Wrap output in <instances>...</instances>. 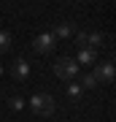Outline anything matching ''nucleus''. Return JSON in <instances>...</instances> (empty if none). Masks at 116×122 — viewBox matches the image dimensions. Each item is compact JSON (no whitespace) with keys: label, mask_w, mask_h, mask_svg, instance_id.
Wrapping results in <instances>:
<instances>
[{"label":"nucleus","mask_w":116,"mask_h":122,"mask_svg":"<svg viewBox=\"0 0 116 122\" xmlns=\"http://www.w3.org/2000/svg\"><path fill=\"white\" fill-rule=\"evenodd\" d=\"M8 106H11L14 111H19V109H22V98H16V95H14V98L8 100Z\"/></svg>","instance_id":"12"},{"label":"nucleus","mask_w":116,"mask_h":122,"mask_svg":"<svg viewBox=\"0 0 116 122\" xmlns=\"http://www.w3.org/2000/svg\"><path fill=\"white\" fill-rule=\"evenodd\" d=\"M11 76L16 79V81H24V79L30 76V62H27L24 57H16L14 65H11Z\"/></svg>","instance_id":"4"},{"label":"nucleus","mask_w":116,"mask_h":122,"mask_svg":"<svg viewBox=\"0 0 116 122\" xmlns=\"http://www.w3.org/2000/svg\"><path fill=\"white\" fill-rule=\"evenodd\" d=\"M54 44H57V38H54L51 33H43V35H38V38L32 41L35 52H43V54H46V52H51V49H54Z\"/></svg>","instance_id":"5"},{"label":"nucleus","mask_w":116,"mask_h":122,"mask_svg":"<svg viewBox=\"0 0 116 122\" xmlns=\"http://www.w3.org/2000/svg\"><path fill=\"white\" fill-rule=\"evenodd\" d=\"M11 38H14V35L11 33H0V52H8V46H11Z\"/></svg>","instance_id":"10"},{"label":"nucleus","mask_w":116,"mask_h":122,"mask_svg":"<svg viewBox=\"0 0 116 122\" xmlns=\"http://www.w3.org/2000/svg\"><path fill=\"white\" fill-rule=\"evenodd\" d=\"M78 84H81V90H95V87H97V79L92 76V73H84Z\"/></svg>","instance_id":"9"},{"label":"nucleus","mask_w":116,"mask_h":122,"mask_svg":"<svg viewBox=\"0 0 116 122\" xmlns=\"http://www.w3.org/2000/svg\"><path fill=\"white\" fill-rule=\"evenodd\" d=\"M30 109H32L35 114H41V117H49V114H54L57 103H54V98H51V95H46V92H38V95H32V98H30Z\"/></svg>","instance_id":"2"},{"label":"nucleus","mask_w":116,"mask_h":122,"mask_svg":"<svg viewBox=\"0 0 116 122\" xmlns=\"http://www.w3.org/2000/svg\"><path fill=\"white\" fill-rule=\"evenodd\" d=\"M86 35H89V33H84V30H78L76 35H73V38L78 41V44H81V46H86Z\"/></svg>","instance_id":"13"},{"label":"nucleus","mask_w":116,"mask_h":122,"mask_svg":"<svg viewBox=\"0 0 116 122\" xmlns=\"http://www.w3.org/2000/svg\"><path fill=\"white\" fill-rule=\"evenodd\" d=\"M105 41H108V35H103V33H89L86 35V46L95 49V52H97V46H105Z\"/></svg>","instance_id":"8"},{"label":"nucleus","mask_w":116,"mask_h":122,"mask_svg":"<svg viewBox=\"0 0 116 122\" xmlns=\"http://www.w3.org/2000/svg\"><path fill=\"white\" fill-rule=\"evenodd\" d=\"M73 60H76L78 68H81V65H95V62H97V52L89 49V46H84V49H78V57H73Z\"/></svg>","instance_id":"6"},{"label":"nucleus","mask_w":116,"mask_h":122,"mask_svg":"<svg viewBox=\"0 0 116 122\" xmlns=\"http://www.w3.org/2000/svg\"><path fill=\"white\" fill-rule=\"evenodd\" d=\"M54 73H57V79L73 81V79L78 76V65H76L73 57H57V62H54Z\"/></svg>","instance_id":"1"},{"label":"nucleus","mask_w":116,"mask_h":122,"mask_svg":"<svg viewBox=\"0 0 116 122\" xmlns=\"http://www.w3.org/2000/svg\"><path fill=\"white\" fill-rule=\"evenodd\" d=\"M0 73H3V68H0Z\"/></svg>","instance_id":"14"},{"label":"nucleus","mask_w":116,"mask_h":122,"mask_svg":"<svg viewBox=\"0 0 116 122\" xmlns=\"http://www.w3.org/2000/svg\"><path fill=\"white\" fill-rule=\"evenodd\" d=\"M51 35H54V38H73V35H76V25L73 22H65L60 27H54Z\"/></svg>","instance_id":"7"},{"label":"nucleus","mask_w":116,"mask_h":122,"mask_svg":"<svg viewBox=\"0 0 116 122\" xmlns=\"http://www.w3.org/2000/svg\"><path fill=\"white\" fill-rule=\"evenodd\" d=\"M81 92H84V90H81V84H78V81H70V84H68V95H70V98H78Z\"/></svg>","instance_id":"11"},{"label":"nucleus","mask_w":116,"mask_h":122,"mask_svg":"<svg viewBox=\"0 0 116 122\" xmlns=\"http://www.w3.org/2000/svg\"><path fill=\"white\" fill-rule=\"evenodd\" d=\"M92 76L97 79V84H113V76H116V68L113 62H100V65H95V71H92Z\"/></svg>","instance_id":"3"}]
</instances>
